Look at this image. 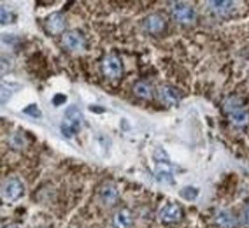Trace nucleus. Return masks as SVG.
<instances>
[{"mask_svg":"<svg viewBox=\"0 0 249 228\" xmlns=\"http://www.w3.org/2000/svg\"><path fill=\"white\" fill-rule=\"evenodd\" d=\"M224 109L228 113L230 121L235 127H244L249 121V114L245 110L242 100L238 95H230L224 100Z\"/></svg>","mask_w":249,"mask_h":228,"instance_id":"obj_1","label":"nucleus"},{"mask_svg":"<svg viewBox=\"0 0 249 228\" xmlns=\"http://www.w3.org/2000/svg\"><path fill=\"white\" fill-rule=\"evenodd\" d=\"M81 120H83L81 112L74 106L69 107L67 112L64 113L63 121H61V133L66 137L71 138L74 134L78 133L80 126H81Z\"/></svg>","mask_w":249,"mask_h":228,"instance_id":"obj_2","label":"nucleus"},{"mask_svg":"<svg viewBox=\"0 0 249 228\" xmlns=\"http://www.w3.org/2000/svg\"><path fill=\"white\" fill-rule=\"evenodd\" d=\"M24 192V186L21 183V180L18 177H9L1 187V197L4 201L7 203H13L18 201L20 197Z\"/></svg>","mask_w":249,"mask_h":228,"instance_id":"obj_3","label":"nucleus"},{"mask_svg":"<svg viewBox=\"0 0 249 228\" xmlns=\"http://www.w3.org/2000/svg\"><path fill=\"white\" fill-rule=\"evenodd\" d=\"M171 15L178 23L181 24H191L195 21V10L192 9L188 3H173L171 4Z\"/></svg>","mask_w":249,"mask_h":228,"instance_id":"obj_4","label":"nucleus"},{"mask_svg":"<svg viewBox=\"0 0 249 228\" xmlns=\"http://www.w3.org/2000/svg\"><path fill=\"white\" fill-rule=\"evenodd\" d=\"M103 72L108 78H118L123 75V64L115 55H108L103 58Z\"/></svg>","mask_w":249,"mask_h":228,"instance_id":"obj_5","label":"nucleus"},{"mask_svg":"<svg viewBox=\"0 0 249 228\" xmlns=\"http://www.w3.org/2000/svg\"><path fill=\"white\" fill-rule=\"evenodd\" d=\"M61 41H63L64 47L71 50V52H78V50H81L86 46V38L77 30L66 32L63 35V38H61Z\"/></svg>","mask_w":249,"mask_h":228,"instance_id":"obj_6","label":"nucleus"},{"mask_svg":"<svg viewBox=\"0 0 249 228\" xmlns=\"http://www.w3.org/2000/svg\"><path fill=\"white\" fill-rule=\"evenodd\" d=\"M154 175L158 181L165 183V184H174V172L171 166L165 160H158L155 163L154 169Z\"/></svg>","mask_w":249,"mask_h":228,"instance_id":"obj_7","label":"nucleus"},{"mask_svg":"<svg viewBox=\"0 0 249 228\" xmlns=\"http://www.w3.org/2000/svg\"><path fill=\"white\" fill-rule=\"evenodd\" d=\"M142 26H144L145 32H148L151 35H158V33H161L164 30L165 20L158 13H151V15H148L145 19L142 20Z\"/></svg>","mask_w":249,"mask_h":228,"instance_id":"obj_8","label":"nucleus"},{"mask_svg":"<svg viewBox=\"0 0 249 228\" xmlns=\"http://www.w3.org/2000/svg\"><path fill=\"white\" fill-rule=\"evenodd\" d=\"M158 97H160V100L164 103V104H167V106H174V104H177L178 103V100H179V95H178V90L177 89H174L173 86H170V84H164V86H161L160 89H158Z\"/></svg>","mask_w":249,"mask_h":228,"instance_id":"obj_9","label":"nucleus"},{"mask_svg":"<svg viewBox=\"0 0 249 228\" xmlns=\"http://www.w3.org/2000/svg\"><path fill=\"white\" fill-rule=\"evenodd\" d=\"M181 215H182L181 209L177 204H174V203L167 204L160 212V217H161V220L164 223H177L181 218Z\"/></svg>","mask_w":249,"mask_h":228,"instance_id":"obj_10","label":"nucleus"},{"mask_svg":"<svg viewBox=\"0 0 249 228\" xmlns=\"http://www.w3.org/2000/svg\"><path fill=\"white\" fill-rule=\"evenodd\" d=\"M215 223L219 228H235L236 218L230 209H219L215 215Z\"/></svg>","mask_w":249,"mask_h":228,"instance_id":"obj_11","label":"nucleus"},{"mask_svg":"<svg viewBox=\"0 0 249 228\" xmlns=\"http://www.w3.org/2000/svg\"><path fill=\"white\" fill-rule=\"evenodd\" d=\"M115 228H131L133 226V214L127 209H118L114 215Z\"/></svg>","mask_w":249,"mask_h":228,"instance_id":"obj_12","label":"nucleus"},{"mask_svg":"<svg viewBox=\"0 0 249 228\" xmlns=\"http://www.w3.org/2000/svg\"><path fill=\"white\" fill-rule=\"evenodd\" d=\"M100 198H101V201L104 204L113 206L118 200V190L115 189V186H113V184H106L100 190Z\"/></svg>","mask_w":249,"mask_h":228,"instance_id":"obj_13","label":"nucleus"},{"mask_svg":"<svg viewBox=\"0 0 249 228\" xmlns=\"http://www.w3.org/2000/svg\"><path fill=\"white\" fill-rule=\"evenodd\" d=\"M208 7L219 16H227L230 12H232L233 3L230 0H212L208 3Z\"/></svg>","mask_w":249,"mask_h":228,"instance_id":"obj_14","label":"nucleus"},{"mask_svg":"<svg viewBox=\"0 0 249 228\" xmlns=\"http://www.w3.org/2000/svg\"><path fill=\"white\" fill-rule=\"evenodd\" d=\"M64 27H66V20H64V16L61 13H54L47 20V29L53 35L63 32Z\"/></svg>","mask_w":249,"mask_h":228,"instance_id":"obj_15","label":"nucleus"},{"mask_svg":"<svg viewBox=\"0 0 249 228\" xmlns=\"http://www.w3.org/2000/svg\"><path fill=\"white\" fill-rule=\"evenodd\" d=\"M134 93L140 98H150L151 97V87L145 81H138L134 86Z\"/></svg>","mask_w":249,"mask_h":228,"instance_id":"obj_16","label":"nucleus"},{"mask_svg":"<svg viewBox=\"0 0 249 228\" xmlns=\"http://www.w3.org/2000/svg\"><path fill=\"white\" fill-rule=\"evenodd\" d=\"M239 221L244 227L249 228V204H247L242 211H241V215H239Z\"/></svg>","mask_w":249,"mask_h":228,"instance_id":"obj_17","label":"nucleus"},{"mask_svg":"<svg viewBox=\"0 0 249 228\" xmlns=\"http://www.w3.org/2000/svg\"><path fill=\"white\" fill-rule=\"evenodd\" d=\"M12 19H13V18H12V13H10L9 10H6V7L3 6V7H1V23H3V24H7V23L12 21Z\"/></svg>","mask_w":249,"mask_h":228,"instance_id":"obj_18","label":"nucleus"},{"mask_svg":"<svg viewBox=\"0 0 249 228\" xmlns=\"http://www.w3.org/2000/svg\"><path fill=\"white\" fill-rule=\"evenodd\" d=\"M4 228H19V227H18V226H13V224H12V226H6Z\"/></svg>","mask_w":249,"mask_h":228,"instance_id":"obj_19","label":"nucleus"}]
</instances>
